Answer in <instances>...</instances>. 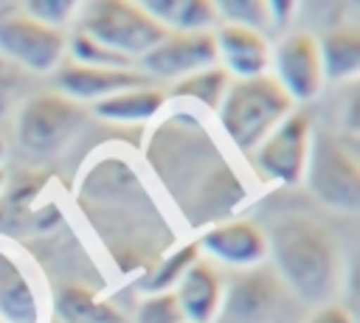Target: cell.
I'll return each instance as SVG.
<instances>
[{
    "instance_id": "cell-1",
    "label": "cell",
    "mask_w": 360,
    "mask_h": 323,
    "mask_svg": "<svg viewBox=\"0 0 360 323\" xmlns=\"http://www.w3.org/2000/svg\"><path fill=\"white\" fill-rule=\"evenodd\" d=\"M276 275L307 303H323L340 275V253L332 233L309 216H284L270 230Z\"/></svg>"
},
{
    "instance_id": "cell-2",
    "label": "cell",
    "mask_w": 360,
    "mask_h": 323,
    "mask_svg": "<svg viewBox=\"0 0 360 323\" xmlns=\"http://www.w3.org/2000/svg\"><path fill=\"white\" fill-rule=\"evenodd\" d=\"M292 112L290 95L281 90V84L273 76H256L231 81L225 90V98L217 110L219 124L231 143L253 154V149Z\"/></svg>"
},
{
    "instance_id": "cell-3",
    "label": "cell",
    "mask_w": 360,
    "mask_h": 323,
    "mask_svg": "<svg viewBox=\"0 0 360 323\" xmlns=\"http://www.w3.org/2000/svg\"><path fill=\"white\" fill-rule=\"evenodd\" d=\"M76 31H82L93 42L110 48L112 53L129 62H138L169 34L141 8V3H129V0L84 3Z\"/></svg>"
},
{
    "instance_id": "cell-4",
    "label": "cell",
    "mask_w": 360,
    "mask_h": 323,
    "mask_svg": "<svg viewBox=\"0 0 360 323\" xmlns=\"http://www.w3.org/2000/svg\"><path fill=\"white\" fill-rule=\"evenodd\" d=\"M307 188L329 208L354 213L360 208V166L357 154L335 132L318 129L309 135V154L304 169Z\"/></svg>"
},
{
    "instance_id": "cell-5",
    "label": "cell",
    "mask_w": 360,
    "mask_h": 323,
    "mask_svg": "<svg viewBox=\"0 0 360 323\" xmlns=\"http://www.w3.org/2000/svg\"><path fill=\"white\" fill-rule=\"evenodd\" d=\"M65 34L48 28L14 6L0 8V56L22 67L25 73H48L65 53Z\"/></svg>"
},
{
    "instance_id": "cell-6",
    "label": "cell",
    "mask_w": 360,
    "mask_h": 323,
    "mask_svg": "<svg viewBox=\"0 0 360 323\" xmlns=\"http://www.w3.org/2000/svg\"><path fill=\"white\" fill-rule=\"evenodd\" d=\"M82 121V110L76 101L62 93H37L31 95L17 118V138L34 154H51L65 146V140L76 132Z\"/></svg>"
},
{
    "instance_id": "cell-7",
    "label": "cell",
    "mask_w": 360,
    "mask_h": 323,
    "mask_svg": "<svg viewBox=\"0 0 360 323\" xmlns=\"http://www.w3.org/2000/svg\"><path fill=\"white\" fill-rule=\"evenodd\" d=\"M309 154V121L304 112H290L256 149L253 166L264 180H276L281 185H295L304 180Z\"/></svg>"
},
{
    "instance_id": "cell-8",
    "label": "cell",
    "mask_w": 360,
    "mask_h": 323,
    "mask_svg": "<svg viewBox=\"0 0 360 323\" xmlns=\"http://www.w3.org/2000/svg\"><path fill=\"white\" fill-rule=\"evenodd\" d=\"M284 306V284L267 267H248L233 275L222 298L228 323H273Z\"/></svg>"
},
{
    "instance_id": "cell-9",
    "label": "cell",
    "mask_w": 360,
    "mask_h": 323,
    "mask_svg": "<svg viewBox=\"0 0 360 323\" xmlns=\"http://www.w3.org/2000/svg\"><path fill=\"white\" fill-rule=\"evenodd\" d=\"M141 73L149 79H172L180 81L197 70L217 65V45L214 31H197V34H166L149 53L141 59Z\"/></svg>"
},
{
    "instance_id": "cell-10",
    "label": "cell",
    "mask_w": 360,
    "mask_h": 323,
    "mask_svg": "<svg viewBox=\"0 0 360 323\" xmlns=\"http://www.w3.org/2000/svg\"><path fill=\"white\" fill-rule=\"evenodd\" d=\"M290 101H309L323 84L318 39L312 34H290L276 48V76Z\"/></svg>"
},
{
    "instance_id": "cell-11",
    "label": "cell",
    "mask_w": 360,
    "mask_h": 323,
    "mask_svg": "<svg viewBox=\"0 0 360 323\" xmlns=\"http://www.w3.org/2000/svg\"><path fill=\"white\" fill-rule=\"evenodd\" d=\"M59 93L70 101H104L115 93L149 84V76L138 67H82V65H62L53 76Z\"/></svg>"
},
{
    "instance_id": "cell-12",
    "label": "cell",
    "mask_w": 360,
    "mask_h": 323,
    "mask_svg": "<svg viewBox=\"0 0 360 323\" xmlns=\"http://www.w3.org/2000/svg\"><path fill=\"white\" fill-rule=\"evenodd\" d=\"M214 45H217V62H222V70L233 76V81L264 76L270 65V45L259 31L222 22L214 31Z\"/></svg>"
},
{
    "instance_id": "cell-13",
    "label": "cell",
    "mask_w": 360,
    "mask_h": 323,
    "mask_svg": "<svg viewBox=\"0 0 360 323\" xmlns=\"http://www.w3.org/2000/svg\"><path fill=\"white\" fill-rule=\"evenodd\" d=\"M197 250H205L222 264L248 270L267 256V236L253 222H222L200 236Z\"/></svg>"
},
{
    "instance_id": "cell-14",
    "label": "cell",
    "mask_w": 360,
    "mask_h": 323,
    "mask_svg": "<svg viewBox=\"0 0 360 323\" xmlns=\"http://www.w3.org/2000/svg\"><path fill=\"white\" fill-rule=\"evenodd\" d=\"M174 298L188 323H211L222 306V281L208 261H194L174 284Z\"/></svg>"
},
{
    "instance_id": "cell-15",
    "label": "cell",
    "mask_w": 360,
    "mask_h": 323,
    "mask_svg": "<svg viewBox=\"0 0 360 323\" xmlns=\"http://www.w3.org/2000/svg\"><path fill=\"white\" fill-rule=\"evenodd\" d=\"M42 306L28 270L0 244V320L39 323Z\"/></svg>"
},
{
    "instance_id": "cell-16",
    "label": "cell",
    "mask_w": 360,
    "mask_h": 323,
    "mask_svg": "<svg viewBox=\"0 0 360 323\" xmlns=\"http://www.w3.org/2000/svg\"><path fill=\"white\" fill-rule=\"evenodd\" d=\"M141 8L169 34L208 31L217 20L211 0H143Z\"/></svg>"
},
{
    "instance_id": "cell-17",
    "label": "cell",
    "mask_w": 360,
    "mask_h": 323,
    "mask_svg": "<svg viewBox=\"0 0 360 323\" xmlns=\"http://www.w3.org/2000/svg\"><path fill=\"white\" fill-rule=\"evenodd\" d=\"M166 104V93L160 87L143 84V87H132L124 93H115L104 101H96L93 110L96 115L115 121V124H143L149 118H155Z\"/></svg>"
},
{
    "instance_id": "cell-18",
    "label": "cell",
    "mask_w": 360,
    "mask_h": 323,
    "mask_svg": "<svg viewBox=\"0 0 360 323\" xmlns=\"http://www.w3.org/2000/svg\"><path fill=\"white\" fill-rule=\"evenodd\" d=\"M53 312L59 323H127L112 303L101 301L96 292L79 284L59 289L53 301Z\"/></svg>"
},
{
    "instance_id": "cell-19",
    "label": "cell",
    "mask_w": 360,
    "mask_h": 323,
    "mask_svg": "<svg viewBox=\"0 0 360 323\" xmlns=\"http://www.w3.org/2000/svg\"><path fill=\"white\" fill-rule=\"evenodd\" d=\"M318 53H321L323 79H332V81L354 79L360 70V34H357V28L343 25V28L329 31L318 42Z\"/></svg>"
},
{
    "instance_id": "cell-20",
    "label": "cell",
    "mask_w": 360,
    "mask_h": 323,
    "mask_svg": "<svg viewBox=\"0 0 360 323\" xmlns=\"http://www.w3.org/2000/svg\"><path fill=\"white\" fill-rule=\"evenodd\" d=\"M228 84H231V76H228L219 65H214V67L197 70V73H191V76H186V79H180V81H174L172 95L194 98V101H200L202 107H208V110L217 112L219 104H222V98H225Z\"/></svg>"
},
{
    "instance_id": "cell-21",
    "label": "cell",
    "mask_w": 360,
    "mask_h": 323,
    "mask_svg": "<svg viewBox=\"0 0 360 323\" xmlns=\"http://www.w3.org/2000/svg\"><path fill=\"white\" fill-rule=\"evenodd\" d=\"M217 17L225 20V25H239V28H250V31H264L270 28V14H267V3L262 0H219L214 3Z\"/></svg>"
},
{
    "instance_id": "cell-22",
    "label": "cell",
    "mask_w": 360,
    "mask_h": 323,
    "mask_svg": "<svg viewBox=\"0 0 360 323\" xmlns=\"http://www.w3.org/2000/svg\"><path fill=\"white\" fill-rule=\"evenodd\" d=\"M194 261H197V242H191V244L180 247L177 253H172L152 275L143 278L141 286H143L146 292H169V286H174V284L180 281V275H183Z\"/></svg>"
},
{
    "instance_id": "cell-23",
    "label": "cell",
    "mask_w": 360,
    "mask_h": 323,
    "mask_svg": "<svg viewBox=\"0 0 360 323\" xmlns=\"http://www.w3.org/2000/svg\"><path fill=\"white\" fill-rule=\"evenodd\" d=\"M70 53H73V65H82V67H135V62H129V59L112 53L110 48L93 42L82 31H73Z\"/></svg>"
},
{
    "instance_id": "cell-24",
    "label": "cell",
    "mask_w": 360,
    "mask_h": 323,
    "mask_svg": "<svg viewBox=\"0 0 360 323\" xmlns=\"http://www.w3.org/2000/svg\"><path fill=\"white\" fill-rule=\"evenodd\" d=\"M135 323H186L174 292H149L135 315Z\"/></svg>"
},
{
    "instance_id": "cell-25",
    "label": "cell",
    "mask_w": 360,
    "mask_h": 323,
    "mask_svg": "<svg viewBox=\"0 0 360 323\" xmlns=\"http://www.w3.org/2000/svg\"><path fill=\"white\" fill-rule=\"evenodd\" d=\"M20 11L28 14L31 20L42 22V25H48V28H59L62 31V25L73 17L76 3L73 0H28V3L20 6Z\"/></svg>"
},
{
    "instance_id": "cell-26",
    "label": "cell",
    "mask_w": 360,
    "mask_h": 323,
    "mask_svg": "<svg viewBox=\"0 0 360 323\" xmlns=\"http://www.w3.org/2000/svg\"><path fill=\"white\" fill-rule=\"evenodd\" d=\"M25 84H28V73L14 62H8L6 56H0V118L22 98Z\"/></svg>"
},
{
    "instance_id": "cell-27",
    "label": "cell",
    "mask_w": 360,
    "mask_h": 323,
    "mask_svg": "<svg viewBox=\"0 0 360 323\" xmlns=\"http://www.w3.org/2000/svg\"><path fill=\"white\" fill-rule=\"evenodd\" d=\"M307 323H352V315H349L343 306H332V303H326V306H321Z\"/></svg>"
},
{
    "instance_id": "cell-28",
    "label": "cell",
    "mask_w": 360,
    "mask_h": 323,
    "mask_svg": "<svg viewBox=\"0 0 360 323\" xmlns=\"http://www.w3.org/2000/svg\"><path fill=\"white\" fill-rule=\"evenodd\" d=\"M295 11V3H284V0H273L267 3V14H270V25H284Z\"/></svg>"
},
{
    "instance_id": "cell-29",
    "label": "cell",
    "mask_w": 360,
    "mask_h": 323,
    "mask_svg": "<svg viewBox=\"0 0 360 323\" xmlns=\"http://www.w3.org/2000/svg\"><path fill=\"white\" fill-rule=\"evenodd\" d=\"M3 157H6V140H3V135H0V163H3Z\"/></svg>"
},
{
    "instance_id": "cell-30",
    "label": "cell",
    "mask_w": 360,
    "mask_h": 323,
    "mask_svg": "<svg viewBox=\"0 0 360 323\" xmlns=\"http://www.w3.org/2000/svg\"><path fill=\"white\" fill-rule=\"evenodd\" d=\"M3 185H6V171H3V166H0V191H3Z\"/></svg>"
},
{
    "instance_id": "cell-31",
    "label": "cell",
    "mask_w": 360,
    "mask_h": 323,
    "mask_svg": "<svg viewBox=\"0 0 360 323\" xmlns=\"http://www.w3.org/2000/svg\"><path fill=\"white\" fill-rule=\"evenodd\" d=\"M51 323H59V320H56V317H53V320H51Z\"/></svg>"
},
{
    "instance_id": "cell-32",
    "label": "cell",
    "mask_w": 360,
    "mask_h": 323,
    "mask_svg": "<svg viewBox=\"0 0 360 323\" xmlns=\"http://www.w3.org/2000/svg\"><path fill=\"white\" fill-rule=\"evenodd\" d=\"M0 323H3V320H0Z\"/></svg>"
}]
</instances>
